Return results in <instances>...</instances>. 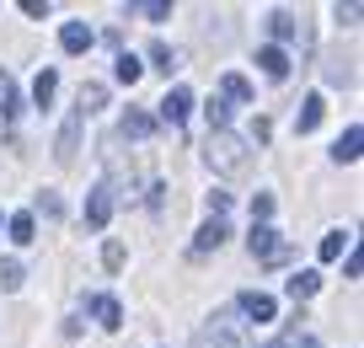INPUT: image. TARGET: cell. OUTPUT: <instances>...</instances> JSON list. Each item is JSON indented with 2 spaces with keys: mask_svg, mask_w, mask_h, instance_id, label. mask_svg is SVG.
Returning <instances> with one entry per match:
<instances>
[{
  "mask_svg": "<svg viewBox=\"0 0 364 348\" xmlns=\"http://www.w3.org/2000/svg\"><path fill=\"white\" fill-rule=\"evenodd\" d=\"M204 161L220 172V177H247V172H252V145L241 135H230V129H220V135H209Z\"/></svg>",
  "mask_w": 364,
  "mask_h": 348,
  "instance_id": "6da1fadb",
  "label": "cell"
},
{
  "mask_svg": "<svg viewBox=\"0 0 364 348\" xmlns=\"http://www.w3.org/2000/svg\"><path fill=\"white\" fill-rule=\"evenodd\" d=\"M247 252L257 263H289V241L273 231V225H252V236H247Z\"/></svg>",
  "mask_w": 364,
  "mask_h": 348,
  "instance_id": "7a4b0ae2",
  "label": "cell"
},
{
  "mask_svg": "<svg viewBox=\"0 0 364 348\" xmlns=\"http://www.w3.org/2000/svg\"><path fill=\"white\" fill-rule=\"evenodd\" d=\"M80 129H86V112H70V118H65V129H59V139H54V161H59V167H70V161H75Z\"/></svg>",
  "mask_w": 364,
  "mask_h": 348,
  "instance_id": "3957f363",
  "label": "cell"
},
{
  "mask_svg": "<svg viewBox=\"0 0 364 348\" xmlns=\"http://www.w3.org/2000/svg\"><path fill=\"white\" fill-rule=\"evenodd\" d=\"M193 348H241V337H236V327H230L225 316H215L209 327H198Z\"/></svg>",
  "mask_w": 364,
  "mask_h": 348,
  "instance_id": "277c9868",
  "label": "cell"
},
{
  "mask_svg": "<svg viewBox=\"0 0 364 348\" xmlns=\"http://www.w3.org/2000/svg\"><path fill=\"white\" fill-rule=\"evenodd\" d=\"M107 220H113V188H107V182H97V188H91V199H86V225H91V231H102Z\"/></svg>",
  "mask_w": 364,
  "mask_h": 348,
  "instance_id": "5b68a950",
  "label": "cell"
},
{
  "mask_svg": "<svg viewBox=\"0 0 364 348\" xmlns=\"http://www.w3.org/2000/svg\"><path fill=\"white\" fill-rule=\"evenodd\" d=\"M188 112H193V91L188 86H171L166 97H161V118H166V124H182Z\"/></svg>",
  "mask_w": 364,
  "mask_h": 348,
  "instance_id": "8992f818",
  "label": "cell"
},
{
  "mask_svg": "<svg viewBox=\"0 0 364 348\" xmlns=\"http://www.w3.org/2000/svg\"><path fill=\"white\" fill-rule=\"evenodd\" d=\"M59 43H65V54H86L97 38H91L86 22H65V27H59Z\"/></svg>",
  "mask_w": 364,
  "mask_h": 348,
  "instance_id": "52a82bcc",
  "label": "cell"
},
{
  "mask_svg": "<svg viewBox=\"0 0 364 348\" xmlns=\"http://www.w3.org/2000/svg\"><path fill=\"white\" fill-rule=\"evenodd\" d=\"M273 311H279V305H273V295H262V290H247V295H241V316H252V322H273Z\"/></svg>",
  "mask_w": 364,
  "mask_h": 348,
  "instance_id": "ba28073f",
  "label": "cell"
},
{
  "mask_svg": "<svg viewBox=\"0 0 364 348\" xmlns=\"http://www.w3.org/2000/svg\"><path fill=\"white\" fill-rule=\"evenodd\" d=\"M86 305H91V316H97L107 332H113V327H124V305H118L113 295H97V300H86Z\"/></svg>",
  "mask_w": 364,
  "mask_h": 348,
  "instance_id": "9c48e42d",
  "label": "cell"
},
{
  "mask_svg": "<svg viewBox=\"0 0 364 348\" xmlns=\"http://www.w3.org/2000/svg\"><path fill=\"white\" fill-rule=\"evenodd\" d=\"M321 112H327V102H321L316 91H311V97L300 102V112H295V135H311V129L321 124Z\"/></svg>",
  "mask_w": 364,
  "mask_h": 348,
  "instance_id": "30bf717a",
  "label": "cell"
},
{
  "mask_svg": "<svg viewBox=\"0 0 364 348\" xmlns=\"http://www.w3.org/2000/svg\"><path fill=\"white\" fill-rule=\"evenodd\" d=\"M257 65H262V75H268V80H284L289 75V54H284V48H257Z\"/></svg>",
  "mask_w": 364,
  "mask_h": 348,
  "instance_id": "8fae6325",
  "label": "cell"
},
{
  "mask_svg": "<svg viewBox=\"0 0 364 348\" xmlns=\"http://www.w3.org/2000/svg\"><path fill=\"white\" fill-rule=\"evenodd\" d=\"M284 290H289V300H311V295L321 290V273H316V268H300L295 279L284 284Z\"/></svg>",
  "mask_w": 364,
  "mask_h": 348,
  "instance_id": "7c38bea8",
  "label": "cell"
},
{
  "mask_svg": "<svg viewBox=\"0 0 364 348\" xmlns=\"http://www.w3.org/2000/svg\"><path fill=\"white\" fill-rule=\"evenodd\" d=\"M359 145H364V129H359V124L343 129V139L332 145V161H359Z\"/></svg>",
  "mask_w": 364,
  "mask_h": 348,
  "instance_id": "4fadbf2b",
  "label": "cell"
},
{
  "mask_svg": "<svg viewBox=\"0 0 364 348\" xmlns=\"http://www.w3.org/2000/svg\"><path fill=\"white\" fill-rule=\"evenodd\" d=\"M268 33L279 38V43H289V38H300V22L289 11H268ZM279 43H273V48H279Z\"/></svg>",
  "mask_w": 364,
  "mask_h": 348,
  "instance_id": "5bb4252c",
  "label": "cell"
},
{
  "mask_svg": "<svg viewBox=\"0 0 364 348\" xmlns=\"http://www.w3.org/2000/svg\"><path fill=\"white\" fill-rule=\"evenodd\" d=\"M225 236H230V231H225V220H209L204 231H198V236H193V252H215V247H220V241H225Z\"/></svg>",
  "mask_w": 364,
  "mask_h": 348,
  "instance_id": "9a60e30c",
  "label": "cell"
},
{
  "mask_svg": "<svg viewBox=\"0 0 364 348\" xmlns=\"http://www.w3.org/2000/svg\"><path fill=\"white\" fill-rule=\"evenodd\" d=\"M6 231H11V241H16V247L38 241V236H33V231H38V220H33V214H11V220H6Z\"/></svg>",
  "mask_w": 364,
  "mask_h": 348,
  "instance_id": "2e32d148",
  "label": "cell"
},
{
  "mask_svg": "<svg viewBox=\"0 0 364 348\" xmlns=\"http://www.w3.org/2000/svg\"><path fill=\"white\" fill-rule=\"evenodd\" d=\"M150 129H156V118H150V112H139V107L124 112V135H129V139H145Z\"/></svg>",
  "mask_w": 364,
  "mask_h": 348,
  "instance_id": "e0dca14e",
  "label": "cell"
},
{
  "mask_svg": "<svg viewBox=\"0 0 364 348\" xmlns=\"http://www.w3.org/2000/svg\"><path fill=\"white\" fill-rule=\"evenodd\" d=\"M54 91H59V75H54V70H38V80H33V102H38V107H48V102H54Z\"/></svg>",
  "mask_w": 364,
  "mask_h": 348,
  "instance_id": "ac0fdd59",
  "label": "cell"
},
{
  "mask_svg": "<svg viewBox=\"0 0 364 348\" xmlns=\"http://www.w3.org/2000/svg\"><path fill=\"white\" fill-rule=\"evenodd\" d=\"M0 112H6V118H16V112H22V97H16V80L6 75V70H0Z\"/></svg>",
  "mask_w": 364,
  "mask_h": 348,
  "instance_id": "d6986e66",
  "label": "cell"
},
{
  "mask_svg": "<svg viewBox=\"0 0 364 348\" xmlns=\"http://www.w3.org/2000/svg\"><path fill=\"white\" fill-rule=\"evenodd\" d=\"M150 65L171 75V70H182V54H177V48H166V43H150Z\"/></svg>",
  "mask_w": 364,
  "mask_h": 348,
  "instance_id": "ffe728a7",
  "label": "cell"
},
{
  "mask_svg": "<svg viewBox=\"0 0 364 348\" xmlns=\"http://www.w3.org/2000/svg\"><path fill=\"white\" fill-rule=\"evenodd\" d=\"M107 102V86H97V80H86V86H80V107L75 112H97Z\"/></svg>",
  "mask_w": 364,
  "mask_h": 348,
  "instance_id": "44dd1931",
  "label": "cell"
},
{
  "mask_svg": "<svg viewBox=\"0 0 364 348\" xmlns=\"http://www.w3.org/2000/svg\"><path fill=\"white\" fill-rule=\"evenodd\" d=\"M220 91H225L230 102H252V80L247 75H225V80H220Z\"/></svg>",
  "mask_w": 364,
  "mask_h": 348,
  "instance_id": "7402d4cb",
  "label": "cell"
},
{
  "mask_svg": "<svg viewBox=\"0 0 364 348\" xmlns=\"http://www.w3.org/2000/svg\"><path fill=\"white\" fill-rule=\"evenodd\" d=\"M139 75H145V65H139L134 54H118V80H124V86H134Z\"/></svg>",
  "mask_w": 364,
  "mask_h": 348,
  "instance_id": "603a6c76",
  "label": "cell"
},
{
  "mask_svg": "<svg viewBox=\"0 0 364 348\" xmlns=\"http://www.w3.org/2000/svg\"><path fill=\"white\" fill-rule=\"evenodd\" d=\"M273 214V193H252V225H268Z\"/></svg>",
  "mask_w": 364,
  "mask_h": 348,
  "instance_id": "cb8c5ba5",
  "label": "cell"
},
{
  "mask_svg": "<svg viewBox=\"0 0 364 348\" xmlns=\"http://www.w3.org/2000/svg\"><path fill=\"white\" fill-rule=\"evenodd\" d=\"M343 247H348V236H343V231H332V236H321V263L343 258Z\"/></svg>",
  "mask_w": 364,
  "mask_h": 348,
  "instance_id": "d4e9b609",
  "label": "cell"
},
{
  "mask_svg": "<svg viewBox=\"0 0 364 348\" xmlns=\"http://www.w3.org/2000/svg\"><path fill=\"white\" fill-rule=\"evenodd\" d=\"M129 11L150 16V22H166V16H171V6H166V0H145V6H129Z\"/></svg>",
  "mask_w": 364,
  "mask_h": 348,
  "instance_id": "484cf974",
  "label": "cell"
},
{
  "mask_svg": "<svg viewBox=\"0 0 364 348\" xmlns=\"http://www.w3.org/2000/svg\"><path fill=\"white\" fill-rule=\"evenodd\" d=\"M0 284H6V290H22V263H16V258L0 263Z\"/></svg>",
  "mask_w": 364,
  "mask_h": 348,
  "instance_id": "4316f807",
  "label": "cell"
},
{
  "mask_svg": "<svg viewBox=\"0 0 364 348\" xmlns=\"http://www.w3.org/2000/svg\"><path fill=\"white\" fill-rule=\"evenodd\" d=\"M38 209H43V220H59V209H65V204H59L54 188H43V193H38Z\"/></svg>",
  "mask_w": 364,
  "mask_h": 348,
  "instance_id": "83f0119b",
  "label": "cell"
},
{
  "mask_svg": "<svg viewBox=\"0 0 364 348\" xmlns=\"http://www.w3.org/2000/svg\"><path fill=\"white\" fill-rule=\"evenodd\" d=\"M102 263H107V268H124V241H107V252H102Z\"/></svg>",
  "mask_w": 364,
  "mask_h": 348,
  "instance_id": "f1b7e54d",
  "label": "cell"
},
{
  "mask_svg": "<svg viewBox=\"0 0 364 348\" xmlns=\"http://www.w3.org/2000/svg\"><path fill=\"white\" fill-rule=\"evenodd\" d=\"M268 348H321V343H316V337H300V332H295V337H279V343H268Z\"/></svg>",
  "mask_w": 364,
  "mask_h": 348,
  "instance_id": "f546056e",
  "label": "cell"
},
{
  "mask_svg": "<svg viewBox=\"0 0 364 348\" xmlns=\"http://www.w3.org/2000/svg\"><path fill=\"white\" fill-rule=\"evenodd\" d=\"M230 209V193H209V214H215V220H220V214H225Z\"/></svg>",
  "mask_w": 364,
  "mask_h": 348,
  "instance_id": "4dcf8cb0",
  "label": "cell"
},
{
  "mask_svg": "<svg viewBox=\"0 0 364 348\" xmlns=\"http://www.w3.org/2000/svg\"><path fill=\"white\" fill-rule=\"evenodd\" d=\"M0 231H6V220H0Z\"/></svg>",
  "mask_w": 364,
  "mask_h": 348,
  "instance_id": "1f68e13d",
  "label": "cell"
}]
</instances>
